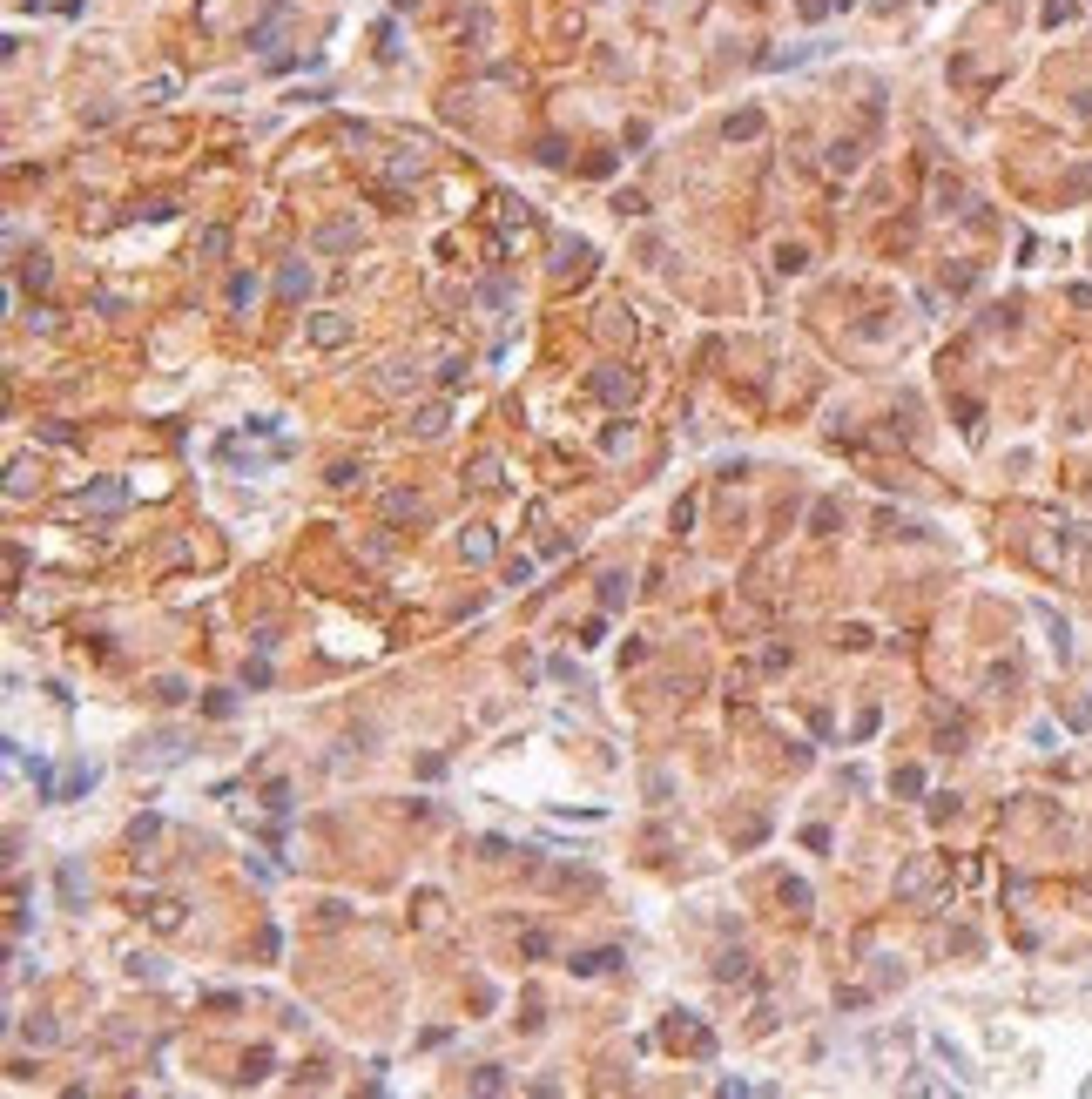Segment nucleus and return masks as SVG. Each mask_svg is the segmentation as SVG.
I'll use <instances>...</instances> for the list:
<instances>
[{"instance_id": "nucleus-1", "label": "nucleus", "mask_w": 1092, "mask_h": 1099, "mask_svg": "<svg viewBox=\"0 0 1092 1099\" xmlns=\"http://www.w3.org/2000/svg\"><path fill=\"white\" fill-rule=\"evenodd\" d=\"M310 345H324V351H338V345H351V317H338V310H324V317H310Z\"/></svg>"}, {"instance_id": "nucleus-2", "label": "nucleus", "mask_w": 1092, "mask_h": 1099, "mask_svg": "<svg viewBox=\"0 0 1092 1099\" xmlns=\"http://www.w3.org/2000/svg\"><path fill=\"white\" fill-rule=\"evenodd\" d=\"M594 391H600V398H614V405H621V398H634V378H621V365H607V371H600V378H594Z\"/></svg>"}, {"instance_id": "nucleus-3", "label": "nucleus", "mask_w": 1092, "mask_h": 1099, "mask_svg": "<svg viewBox=\"0 0 1092 1099\" xmlns=\"http://www.w3.org/2000/svg\"><path fill=\"white\" fill-rule=\"evenodd\" d=\"M412 432H418V439H439V432H446V405H425V412L412 419Z\"/></svg>"}, {"instance_id": "nucleus-4", "label": "nucleus", "mask_w": 1092, "mask_h": 1099, "mask_svg": "<svg viewBox=\"0 0 1092 1099\" xmlns=\"http://www.w3.org/2000/svg\"><path fill=\"white\" fill-rule=\"evenodd\" d=\"M61 897L68 911H82V863H61Z\"/></svg>"}, {"instance_id": "nucleus-5", "label": "nucleus", "mask_w": 1092, "mask_h": 1099, "mask_svg": "<svg viewBox=\"0 0 1092 1099\" xmlns=\"http://www.w3.org/2000/svg\"><path fill=\"white\" fill-rule=\"evenodd\" d=\"M276 290H283V297H304V290H310V270H304V264H290V270L276 276Z\"/></svg>"}, {"instance_id": "nucleus-6", "label": "nucleus", "mask_w": 1092, "mask_h": 1099, "mask_svg": "<svg viewBox=\"0 0 1092 1099\" xmlns=\"http://www.w3.org/2000/svg\"><path fill=\"white\" fill-rule=\"evenodd\" d=\"M317 243H324V250H344V243H358V223H331Z\"/></svg>"}, {"instance_id": "nucleus-7", "label": "nucleus", "mask_w": 1092, "mask_h": 1099, "mask_svg": "<svg viewBox=\"0 0 1092 1099\" xmlns=\"http://www.w3.org/2000/svg\"><path fill=\"white\" fill-rule=\"evenodd\" d=\"M465 560H492V533H486V527L465 533Z\"/></svg>"}, {"instance_id": "nucleus-8", "label": "nucleus", "mask_w": 1092, "mask_h": 1099, "mask_svg": "<svg viewBox=\"0 0 1092 1099\" xmlns=\"http://www.w3.org/2000/svg\"><path fill=\"white\" fill-rule=\"evenodd\" d=\"M600 601H607V607H621V601H628V580H621V573H607V580H600Z\"/></svg>"}, {"instance_id": "nucleus-9", "label": "nucleus", "mask_w": 1092, "mask_h": 1099, "mask_svg": "<svg viewBox=\"0 0 1092 1099\" xmlns=\"http://www.w3.org/2000/svg\"><path fill=\"white\" fill-rule=\"evenodd\" d=\"M472 486H499V458H479L472 465Z\"/></svg>"}]
</instances>
